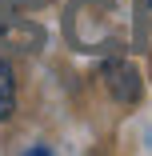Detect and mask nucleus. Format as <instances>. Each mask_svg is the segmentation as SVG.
<instances>
[{"mask_svg":"<svg viewBox=\"0 0 152 156\" xmlns=\"http://www.w3.org/2000/svg\"><path fill=\"white\" fill-rule=\"evenodd\" d=\"M104 84H108V92L120 104L140 100V72L128 64V60H108L104 64Z\"/></svg>","mask_w":152,"mask_h":156,"instance_id":"f257e3e1","label":"nucleus"},{"mask_svg":"<svg viewBox=\"0 0 152 156\" xmlns=\"http://www.w3.org/2000/svg\"><path fill=\"white\" fill-rule=\"evenodd\" d=\"M16 112V80H12V64L0 56V120H12Z\"/></svg>","mask_w":152,"mask_h":156,"instance_id":"f03ea898","label":"nucleus"}]
</instances>
